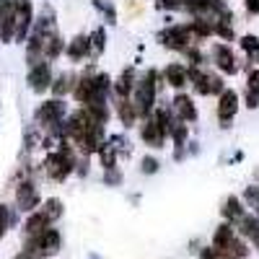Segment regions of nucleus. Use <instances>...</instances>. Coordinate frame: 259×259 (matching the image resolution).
I'll list each match as a JSON object with an SVG mask.
<instances>
[{"instance_id": "1", "label": "nucleus", "mask_w": 259, "mask_h": 259, "mask_svg": "<svg viewBox=\"0 0 259 259\" xmlns=\"http://www.w3.org/2000/svg\"><path fill=\"white\" fill-rule=\"evenodd\" d=\"M156 70H150L143 75V80L135 85V106L140 117H150V112L156 109Z\"/></svg>"}, {"instance_id": "2", "label": "nucleus", "mask_w": 259, "mask_h": 259, "mask_svg": "<svg viewBox=\"0 0 259 259\" xmlns=\"http://www.w3.org/2000/svg\"><path fill=\"white\" fill-rule=\"evenodd\" d=\"M73 166H75V156H73V150H70L68 145H62L60 150H55V153L47 156V161H45L47 174H50V179H55V182L68 179V174L73 171Z\"/></svg>"}, {"instance_id": "3", "label": "nucleus", "mask_w": 259, "mask_h": 259, "mask_svg": "<svg viewBox=\"0 0 259 259\" xmlns=\"http://www.w3.org/2000/svg\"><path fill=\"white\" fill-rule=\"evenodd\" d=\"M60 251V233L55 228H47L36 236H29V244H26V254L31 256H52Z\"/></svg>"}, {"instance_id": "4", "label": "nucleus", "mask_w": 259, "mask_h": 259, "mask_svg": "<svg viewBox=\"0 0 259 259\" xmlns=\"http://www.w3.org/2000/svg\"><path fill=\"white\" fill-rule=\"evenodd\" d=\"M189 83H192V89L202 94V96H210V94H223L226 91V85H223V78L221 75H212V73H205L200 68H189Z\"/></svg>"}, {"instance_id": "5", "label": "nucleus", "mask_w": 259, "mask_h": 259, "mask_svg": "<svg viewBox=\"0 0 259 259\" xmlns=\"http://www.w3.org/2000/svg\"><path fill=\"white\" fill-rule=\"evenodd\" d=\"M158 39L171 50H187L192 41V31H189V26H171V29L161 31Z\"/></svg>"}, {"instance_id": "6", "label": "nucleus", "mask_w": 259, "mask_h": 259, "mask_svg": "<svg viewBox=\"0 0 259 259\" xmlns=\"http://www.w3.org/2000/svg\"><path fill=\"white\" fill-rule=\"evenodd\" d=\"M29 85H31V91H36V94L52 89V70H50L47 62H34L31 65V70H29Z\"/></svg>"}, {"instance_id": "7", "label": "nucleus", "mask_w": 259, "mask_h": 259, "mask_svg": "<svg viewBox=\"0 0 259 259\" xmlns=\"http://www.w3.org/2000/svg\"><path fill=\"white\" fill-rule=\"evenodd\" d=\"M210 55H212V62L221 68V73H226V75H236V70H239V60H236V55H233L231 47H226V45H215Z\"/></svg>"}, {"instance_id": "8", "label": "nucleus", "mask_w": 259, "mask_h": 259, "mask_svg": "<svg viewBox=\"0 0 259 259\" xmlns=\"http://www.w3.org/2000/svg\"><path fill=\"white\" fill-rule=\"evenodd\" d=\"M236 112H239V94H236L233 89H226L218 99V119L223 127H228V122L236 117Z\"/></svg>"}, {"instance_id": "9", "label": "nucleus", "mask_w": 259, "mask_h": 259, "mask_svg": "<svg viewBox=\"0 0 259 259\" xmlns=\"http://www.w3.org/2000/svg\"><path fill=\"white\" fill-rule=\"evenodd\" d=\"M62 117H65V104L60 101V99H52V101H45L36 109V119L41 122V124H60L62 122Z\"/></svg>"}, {"instance_id": "10", "label": "nucleus", "mask_w": 259, "mask_h": 259, "mask_svg": "<svg viewBox=\"0 0 259 259\" xmlns=\"http://www.w3.org/2000/svg\"><path fill=\"white\" fill-rule=\"evenodd\" d=\"M31 18H34V8L29 0H18L16 3V39H26V31L31 26Z\"/></svg>"}, {"instance_id": "11", "label": "nucleus", "mask_w": 259, "mask_h": 259, "mask_svg": "<svg viewBox=\"0 0 259 259\" xmlns=\"http://www.w3.org/2000/svg\"><path fill=\"white\" fill-rule=\"evenodd\" d=\"M140 138H143V143L150 145V148H163V143H166V133L158 127V122H156L153 117H148V119L143 122Z\"/></svg>"}, {"instance_id": "12", "label": "nucleus", "mask_w": 259, "mask_h": 259, "mask_svg": "<svg viewBox=\"0 0 259 259\" xmlns=\"http://www.w3.org/2000/svg\"><path fill=\"white\" fill-rule=\"evenodd\" d=\"M16 202H18V207L24 210V212H31V210L39 205L36 187H34L31 182H24V184L18 187V192H16Z\"/></svg>"}, {"instance_id": "13", "label": "nucleus", "mask_w": 259, "mask_h": 259, "mask_svg": "<svg viewBox=\"0 0 259 259\" xmlns=\"http://www.w3.org/2000/svg\"><path fill=\"white\" fill-rule=\"evenodd\" d=\"M163 78H166V83L171 85V89H177V91H182L184 85H189V70L182 68L179 62H171L163 70Z\"/></svg>"}, {"instance_id": "14", "label": "nucleus", "mask_w": 259, "mask_h": 259, "mask_svg": "<svg viewBox=\"0 0 259 259\" xmlns=\"http://www.w3.org/2000/svg\"><path fill=\"white\" fill-rule=\"evenodd\" d=\"M171 109H174V114L182 119V122H194L197 119V109H194V104L187 94H179L174 101H171Z\"/></svg>"}, {"instance_id": "15", "label": "nucleus", "mask_w": 259, "mask_h": 259, "mask_svg": "<svg viewBox=\"0 0 259 259\" xmlns=\"http://www.w3.org/2000/svg\"><path fill=\"white\" fill-rule=\"evenodd\" d=\"M244 205H241V200L239 197H228L226 202H223V218L228 221V223H241L244 221Z\"/></svg>"}, {"instance_id": "16", "label": "nucleus", "mask_w": 259, "mask_h": 259, "mask_svg": "<svg viewBox=\"0 0 259 259\" xmlns=\"http://www.w3.org/2000/svg\"><path fill=\"white\" fill-rule=\"evenodd\" d=\"M91 36H75L70 45H68V57L70 60H83V57H89L91 52Z\"/></svg>"}, {"instance_id": "17", "label": "nucleus", "mask_w": 259, "mask_h": 259, "mask_svg": "<svg viewBox=\"0 0 259 259\" xmlns=\"http://www.w3.org/2000/svg\"><path fill=\"white\" fill-rule=\"evenodd\" d=\"M117 112H119V119H122V124L124 127H133L135 122H138V106H135V101H130V99H119V104H117Z\"/></svg>"}, {"instance_id": "18", "label": "nucleus", "mask_w": 259, "mask_h": 259, "mask_svg": "<svg viewBox=\"0 0 259 259\" xmlns=\"http://www.w3.org/2000/svg\"><path fill=\"white\" fill-rule=\"evenodd\" d=\"M239 226H241V233L254 244V249H259V215H244V221Z\"/></svg>"}, {"instance_id": "19", "label": "nucleus", "mask_w": 259, "mask_h": 259, "mask_svg": "<svg viewBox=\"0 0 259 259\" xmlns=\"http://www.w3.org/2000/svg\"><path fill=\"white\" fill-rule=\"evenodd\" d=\"M50 223H52V221H50L47 215L39 210V212H31V218L26 221L24 231H26L29 236H36V233H41V231H47V228H50Z\"/></svg>"}, {"instance_id": "20", "label": "nucleus", "mask_w": 259, "mask_h": 259, "mask_svg": "<svg viewBox=\"0 0 259 259\" xmlns=\"http://www.w3.org/2000/svg\"><path fill=\"white\" fill-rule=\"evenodd\" d=\"M133 89H135V73L133 70H124L119 75L117 85H114V91H117L119 99H130V91H133Z\"/></svg>"}, {"instance_id": "21", "label": "nucleus", "mask_w": 259, "mask_h": 259, "mask_svg": "<svg viewBox=\"0 0 259 259\" xmlns=\"http://www.w3.org/2000/svg\"><path fill=\"white\" fill-rule=\"evenodd\" d=\"M41 52H45L47 60H55V57L62 52V39H60L57 34H50V36L45 39V50H41Z\"/></svg>"}, {"instance_id": "22", "label": "nucleus", "mask_w": 259, "mask_h": 259, "mask_svg": "<svg viewBox=\"0 0 259 259\" xmlns=\"http://www.w3.org/2000/svg\"><path fill=\"white\" fill-rule=\"evenodd\" d=\"M73 80H75V78H73V75H68V73L60 75V78H57V83L52 85V91H55L57 96H65L68 91H75V83H73Z\"/></svg>"}, {"instance_id": "23", "label": "nucleus", "mask_w": 259, "mask_h": 259, "mask_svg": "<svg viewBox=\"0 0 259 259\" xmlns=\"http://www.w3.org/2000/svg\"><path fill=\"white\" fill-rule=\"evenodd\" d=\"M41 212H45L50 221H57L60 215H62V202L52 197V200H47V202H45V207H41Z\"/></svg>"}, {"instance_id": "24", "label": "nucleus", "mask_w": 259, "mask_h": 259, "mask_svg": "<svg viewBox=\"0 0 259 259\" xmlns=\"http://www.w3.org/2000/svg\"><path fill=\"white\" fill-rule=\"evenodd\" d=\"M244 200H246V205L259 215V187H249V189L244 192Z\"/></svg>"}, {"instance_id": "25", "label": "nucleus", "mask_w": 259, "mask_h": 259, "mask_svg": "<svg viewBox=\"0 0 259 259\" xmlns=\"http://www.w3.org/2000/svg\"><path fill=\"white\" fill-rule=\"evenodd\" d=\"M171 138H174L177 148H182L184 140H187V124H174V130H171Z\"/></svg>"}, {"instance_id": "26", "label": "nucleus", "mask_w": 259, "mask_h": 259, "mask_svg": "<svg viewBox=\"0 0 259 259\" xmlns=\"http://www.w3.org/2000/svg\"><path fill=\"white\" fill-rule=\"evenodd\" d=\"M241 47H244V52H246V55H249V52H254V50H259V36H254V34L241 36Z\"/></svg>"}, {"instance_id": "27", "label": "nucleus", "mask_w": 259, "mask_h": 259, "mask_svg": "<svg viewBox=\"0 0 259 259\" xmlns=\"http://www.w3.org/2000/svg\"><path fill=\"white\" fill-rule=\"evenodd\" d=\"M140 171H143V174H156V171H158V161L150 158V156H145L143 163H140Z\"/></svg>"}, {"instance_id": "28", "label": "nucleus", "mask_w": 259, "mask_h": 259, "mask_svg": "<svg viewBox=\"0 0 259 259\" xmlns=\"http://www.w3.org/2000/svg\"><path fill=\"white\" fill-rule=\"evenodd\" d=\"M91 47H94V52H101L104 50V29H96L91 34Z\"/></svg>"}, {"instance_id": "29", "label": "nucleus", "mask_w": 259, "mask_h": 259, "mask_svg": "<svg viewBox=\"0 0 259 259\" xmlns=\"http://www.w3.org/2000/svg\"><path fill=\"white\" fill-rule=\"evenodd\" d=\"M94 6H96L99 11H104V13H106V18H109V24H114V21H117V13H114V8H112V6L101 3V0H94Z\"/></svg>"}, {"instance_id": "30", "label": "nucleus", "mask_w": 259, "mask_h": 259, "mask_svg": "<svg viewBox=\"0 0 259 259\" xmlns=\"http://www.w3.org/2000/svg\"><path fill=\"white\" fill-rule=\"evenodd\" d=\"M246 85H249V91L259 96V70H251L249 78H246Z\"/></svg>"}, {"instance_id": "31", "label": "nucleus", "mask_w": 259, "mask_h": 259, "mask_svg": "<svg viewBox=\"0 0 259 259\" xmlns=\"http://www.w3.org/2000/svg\"><path fill=\"white\" fill-rule=\"evenodd\" d=\"M6 228H8V210L0 205V236L6 233Z\"/></svg>"}, {"instance_id": "32", "label": "nucleus", "mask_w": 259, "mask_h": 259, "mask_svg": "<svg viewBox=\"0 0 259 259\" xmlns=\"http://www.w3.org/2000/svg\"><path fill=\"white\" fill-rule=\"evenodd\" d=\"M246 106H249V109H256V106H259V96L246 91Z\"/></svg>"}, {"instance_id": "33", "label": "nucleus", "mask_w": 259, "mask_h": 259, "mask_svg": "<svg viewBox=\"0 0 259 259\" xmlns=\"http://www.w3.org/2000/svg\"><path fill=\"white\" fill-rule=\"evenodd\" d=\"M200 259H223V256H221L218 251H215V249L210 246V249H202V254H200Z\"/></svg>"}, {"instance_id": "34", "label": "nucleus", "mask_w": 259, "mask_h": 259, "mask_svg": "<svg viewBox=\"0 0 259 259\" xmlns=\"http://www.w3.org/2000/svg\"><path fill=\"white\" fill-rule=\"evenodd\" d=\"M156 6H158V8H179L182 0H158Z\"/></svg>"}, {"instance_id": "35", "label": "nucleus", "mask_w": 259, "mask_h": 259, "mask_svg": "<svg viewBox=\"0 0 259 259\" xmlns=\"http://www.w3.org/2000/svg\"><path fill=\"white\" fill-rule=\"evenodd\" d=\"M106 182H109V184H119V174L114 168H106Z\"/></svg>"}, {"instance_id": "36", "label": "nucleus", "mask_w": 259, "mask_h": 259, "mask_svg": "<svg viewBox=\"0 0 259 259\" xmlns=\"http://www.w3.org/2000/svg\"><path fill=\"white\" fill-rule=\"evenodd\" d=\"M246 11L249 13H259V0H246Z\"/></svg>"}]
</instances>
